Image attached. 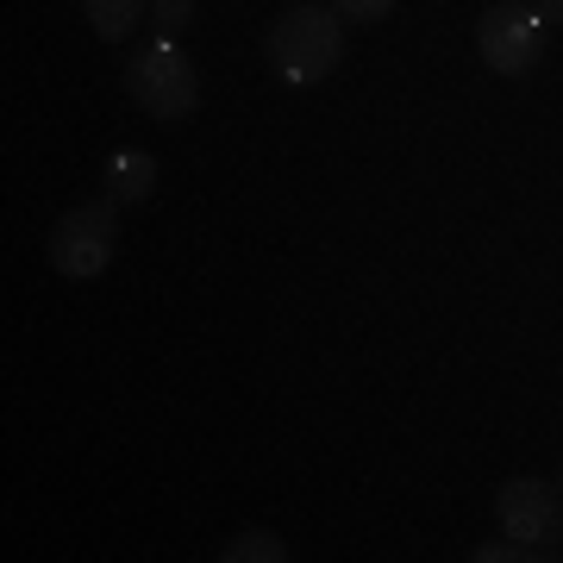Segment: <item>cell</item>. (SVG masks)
I'll use <instances>...</instances> for the list:
<instances>
[{
  "instance_id": "obj_1",
  "label": "cell",
  "mask_w": 563,
  "mask_h": 563,
  "mask_svg": "<svg viewBox=\"0 0 563 563\" xmlns=\"http://www.w3.org/2000/svg\"><path fill=\"white\" fill-rule=\"evenodd\" d=\"M269 63H276V76L288 88H313L339 69L344 57V20L332 7H288L276 25H269V38H263Z\"/></svg>"
},
{
  "instance_id": "obj_2",
  "label": "cell",
  "mask_w": 563,
  "mask_h": 563,
  "mask_svg": "<svg viewBox=\"0 0 563 563\" xmlns=\"http://www.w3.org/2000/svg\"><path fill=\"white\" fill-rule=\"evenodd\" d=\"M125 95L151 113V120H188L195 113V101H201V76H195V63H188V51H181L176 38H163L151 51H139L132 57V69H125Z\"/></svg>"
},
{
  "instance_id": "obj_3",
  "label": "cell",
  "mask_w": 563,
  "mask_h": 563,
  "mask_svg": "<svg viewBox=\"0 0 563 563\" xmlns=\"http://www.w3.org/2000/svg\"><path fill=\"white\" fill-rule=\"evenodd\" d=\"M120 244V201H81L51 225V269L69 282L101 276Z\"/></svg>"
},
{
  "instance_id": "obj_4",
  "label": "cell",
  "mask_w": 563,
  "mask_h": 563,
  "mask_svg": "<svg viewBox=\"0 0 563 563\" xmlns=\"http://www.w3.org/2000/svg\"><path fill=\"white\" fill-rule=\"evenodd\" d=\"M495 514H501L507 539L526 544L532 558H558V544H563V488L558 483L514 476V483L495 495Z\"/></svg>"
},
{
  "instance_id": "obj_5",
  "label": "cell",
  "mask_w": 563,
  "mask_h": 563,
  "mask_svg": "<svg viewBox=\"0 0 563 563\" xmlns=\"http://www.w3.org/2000/svg\"><path fill=\"white\" fill-rule=\"evenodd\" d=\"M476 51L495 76H526L544 51V20L532 13V0H501L476 20Z\"/></svg>"
},
{
  "instance_id": "obj_6",
  "label": "cell",
  "mask_w": 563,
  "mask_h": 563,
  "mask_svg": "<svg viewBox=\"0 0 563 563\" xmlns=\"http://www.w3.org/2000/svg\"><path fill=\"white\" fill-rule=\"evenodd\" d=\"M151 188H157V163L144 157V151H132V144H125V151H113V157H107V201H144V195H151Z\"/></svg>"
},
{
  "instance_id": "obj_7",
  "label": "cell",
  "mask_w": 563,
  "mask_h": 563,
  "mask_svg": "<svg viewBox=\"0 0 563 563\" xmlns=\"http://www.w3.org/2000/svg\"><path fill=\"white\" fill-rule=\"evenodd\" d=\"M81 13H88V25H95V38L101 44H120L132 25H139L144 0H81Z\"/></svg>"
},
{
  "instance_id": "obj_8",
  "label": "cell",
  "mask_w": 563,
  "mask_h": 563,
  "mask_svg": "<svg viewBox=\"0 0 563 563\" xmlns=\"http://www.w3.org/2000/svg\"><path fill=\"white\" fill-rule=\"evenodd\" d=\"M220 558L225 563H282L288 558V544H282L276 532H239V539H225Z\"/></svg>"
},
{
  "instance_id": "obj_9",
  "label": "cell",
  "mask_w": 563,
  "mask_h": 563,
  "mask_svg": "<svg viewBox=\"0 0 563 563\" xmlns=\"http://www.w3.org/2000/svg\"><path fill=\"white\" fill-rule=\"evenodd\" d=\"M388 7H395V0H332V13H339L344 25H376V20H388Z\"/></svg>"
},
{
  "instance_id": "obj_10",
  "label": "cell",
  "mask_w": 563,
  "mask_h": 563,
  "mask_svg": "<svg viewBox=\"0 0 563 563\" xmlns=\"http://www.w3.org/2000/svg\"><path fill=\"white\" fill-rule=\"evenodd\" d=\"M151 13H157V32L169 38V32H181L195 20V0H151Z\"/></svg>"
},
{
  "instance_id": "obj_11",
  "label": "cell",
  "mask_w": 563,
  "mask_h": 563,
  "mask_svg": "<svg viewBox=\"0 0 563 563\" xmlns=\"http://www.w3.org/2000/svg\"><path fill=\"white\" fill-rule=\"evenodd\" d=\"M470 558H476V563H507V558H532V551H526V544H514V539H495V544H476Z\"/></svg>"
},
{
  "instance_id": "obj_12",
  "label": "cell",
  "mask_w": 563,
  "mask_h": 563,
  "mask_svg": "<svg viewBox=\"0 0 563 563\" xmlns=\"http://www.w3.org/2000/svg\"><path fill=\"white\" fill-rule=\"evenodd\" d=\"M532 13L539 20H563V0H532Z\"/></svg>"
},
{
  "instance_id": "obj_13",
  "label": "cell",
  "mask_w": 563,
  "mask_h": 563,
  "mask_svg": "<svg viewBox=\"0 0 563 563\" xmlns=\"http://www.w3.org/2000/svg\"><path fill=\"white\" fill-rule=\"evenodd\" d=\"M558 488H563V476H558Z\"/></svg>"
}]
</instances>
